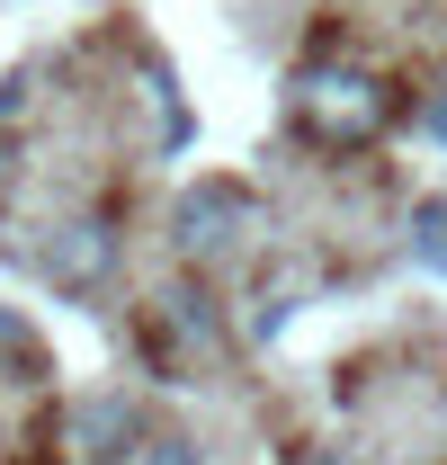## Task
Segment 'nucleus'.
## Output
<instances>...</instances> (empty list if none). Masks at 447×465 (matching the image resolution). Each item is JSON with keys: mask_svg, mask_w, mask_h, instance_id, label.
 Listing matches in <instances>:
<instances>
[{"mask_svg": "<svg viewBox=\"0 0 447 465\" xmlns=\"http://www.w3.org/2000/svg\"><path fill=\"white\" fill-rule=\"evenodd\" d=\"M162 331H170V349H162V358H206V349L224 341L215 295H206V287H179V295H162Z\"/></svg>", "mask_w": 447, "mask_h": 465, "instance_id": "obj_5", "label": "nucleus"}, {"mask_svg": "<svg viewBox=\"0 0 447 465\" xmlns=\"http://www.w3.org/2000/svg\"><path fill=\"white\" fill-rule=\"evenodd\" d=\"M72 430H81V448L125 457V448L144 439V411H134V394H125V385H108V394H90V403H81V420H72Z\"/></svg>", "mask_w": 447, "mask_h": 465, "instance_id": "obj_4", "label": "nucleus"}, {"mask_svg": "<svg viewBox=\"0 0 447 465\" xmlns=\"http://www.w3.org/2000/svg\"><path fill=\"white\" fill-rule=\"evenodd\" d=\"M402 232H412V260H421V269H447V197H421Z\"/></svg>", "mask_w": 447, "mask_h": 465, "instance_id": "obj_6", "label": "nucleus"}, {"mask_svg": "<svg viewBox=\"0 0 447 465\" xmlns=\"http://www.w3.org/2000/svg\"><path fill=\"white\" fill-rule=\"evenodd\" d=\"M125 465H206V448H197L188 430H144V439L125 448Z\"/></svg>", "mask_w": 447, "mask_h": 465, "instance_id": "obj_8", "label": "nucleus"}, {"mask_svg": "<svg viewBox=\"0 0 447 465\" xmlns=\"http://www.w3.org/2000/svg\"><path fill=\"white\" fill-rule=\"evenodd\" d=\"M36 269L63 295H99L116 278V215H55L36 242Z\"/></svg>", "mask_w": 447, "mask_h": 465, "instance_id": "obj_3", "label": "nucleus"}, {"mask_svg": "<svg viewBox=\"0 0 447 465\" xmlns=\"http://www.w3.org/2000/svg\"><path fill=\"white\" fill-rule=\"evenodd\" d=\"M242 232H260V206H251V188L242 179H197L179 206H170V242H179V260H224V251H242Z\"/></svg>", "mask_w": 447, "mask_h": 465, "instance_id": "obj_2", "label": "nucleus"}, {"mask_svg": "<svg viewBox=\"0 0 447 465\" xmlns=\"http://www.w3.org/2000/svg\"><path fill=\"white\" fill-rule=\"evenodd\" d=\"M18 108H27V72H9V81H0V125H9Z\"/></svg>", "mask_w": 447, "mask_h": 465, "instance_id": "obj_9", "label": "nucleus"}, {"mask_svg": "<svg viewBox=\"0 0 447 465\" xmlns=\"http://www.w3.org/2000/svg\"><path fill=\"white\" fill-rule=\"evenodd\" d=\"M295 125L323 143V153H358L393 125V81L385 72H358V63H313L295 81Z\"/></svg>", "mask_w": 447, "mask_h": 465, "instance_id": "obj_1", "label": "nucleus"}, {"mask_svg": "<svg viewBox=\"0 0 447 465\" xmlns=\"http://www.w3.org/2000/svg\"><path fill=\"white\" fill-rule=\"evenodd\" d=\"M36 367H45V341L27 331V313L0 304V376H36Z\"/></svg>", "mask_w": 447, "mask_h": 465, "instance_id": "obj_7", "label": "nucleus"}, {"mask_svg": "<svg viewBox=\"0 0 447 465\" xmlns=\"http://www.w3.org/2000/svg\"><path fill=\"white\" fill-rule=\"evenodd\" d=\"M430 134H439V143H447V99H439V108H430Z\"/></svg>", "mask_w": 447, "mask_h": 465, "instance_id": "obj_10", "label": "nucleus"}]
</instances>
